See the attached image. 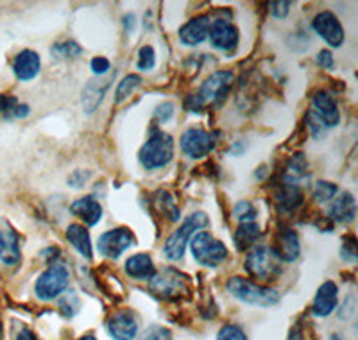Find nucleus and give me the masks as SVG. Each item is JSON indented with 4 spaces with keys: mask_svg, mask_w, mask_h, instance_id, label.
<instances>
[{
    "mask_svg": "<svg viewBox=\"0 0 358 340\" xmlns=\"http://www.w3.org/2000/svg\"><path fill=\"white\" fill-rule=\"evenodd\" d=\"M274 204L281 213H292L303 204L301 188L294 187V185H283L274 194Z\"/></svg>",
    "mask_w": 358,
    "mask_h": 340,
    "instance_id": "24",
    "label": "nucleus"
},
{
    "mask_svg": "<svg viewBox=\"0 0 358 340\" xmlns=\"http://www.w3.org/2000/svg\"><path fill=\"white\" fill-rule=\"evenodd\" d=\"M290 8H292V2H285V0H281V2H273L271 4V15L278 20H283V18L289 17Z\"/></svg>",
    "mask_w": 358,
    "mask_h": 340,
    "instance_id": "40",
    "label": "nucleus"
},
{
    "mask_svg": "<svg viewBox=\"0 0 358 340\" xmlns=\"http://www.w3.org/2000/svg\"><path fill=\"white\" fill-rule=\"evenodd\" d=\"M65 236L69 240L70 246L79 253L85 260L94 258V246H92V239H90L88 227L83 224H70L65 231Z\"/></svg>",
    "mask_w": 358,
    "mask_h": 340,
    "instance_id": "22",
    "label": "nucleus"
},
{
    "mask_svg": "<svg viewBox=\"0 0 358 340\" xmlns=\"http://www.w3.org/2000/svg\"><path fill=\"white\" fill-rule=\"evenodd\" d=\"M29 115H31V108H29L27 104H20V102H18V104L15 106V108H13V111L8 115V117H11V118H25V117H29Z\"/></svg>",
    "mask_w": 358,
    "mask_h": 340,
    "instance_id": "44",
    "label": "nucleus"
},
{
    "mask_svg": "<svg viewBox=\"0 0 358 340\" xmlns=\"http://www.w3.org/2000/svg\"><path fill=\"white\" fill-rule=\"evenodd\" d=\"M70 285V271L65 264L54 262L38 276L34 283V294L41 301L59 299Z\"/></svg>",
    "mask_w": 358,
    "mask_h": 340,
    "instance_id": "7",
    "label": "nucleus"
},
{
    "mask_svg": "<svg viewBox=\"0 0 358 340\" xmlns=\"http://www.w3.org/2000/svg\"><path fill=\"white\" fill-rule=\"evenodd\" d=\"M208 226H210V219H208V215L204 213V211L199 210L188 215L187 219H185V222L165 240V246H163L165 258L171 260V262L183 260L192 236L196 235L197 231H203L204 227Z\"/></svg>",
    "mask_w": 358,
    "mask_h": 340,
    "instance_id": "3",
    "label": "nucleus"
},
{
    "mask_svg": "<svg viewBox=\"0 0 358 340\" xmlns=\"http://www.w3.org/2000/svg\"><path fill=\"white\" fill-rule=\"evenodd\" d=\"M156 208L162 215H165V219L171 222H178L179 220V208L174 201V195L171 192H158L156 194Z\"/></svg>",
    "mask_w": 358,
    "mask_h": 340,
    "instance_id": "28",
    "label": "nucleus"
},
{
    "mask_svg": "<svg viewBox=\"0 0 358 340\" xmlns=\"http://www.w3.org/2000/svg\"><path fill=\"white\" fill-rule=\"evenodd\" d=\"M2 235H4V233H2V231H0V242H2Z\"/></svg>",
    "mask_w": 358,
    "mask_h": 340,
    "instance_id": "50",
    "label": "nucleus"
},
{
    "mask_svg": "<svg viewBox=\"0 0 358 340\" xmlns=\"http://www.w3.org/2000/svg\"><path fill=\"white\" fill-rule=\"evenodd\" d=\"M124 271L129 278L133 280H151L152 276H155L156 267L152 258L147 253H138V255H133L126 260V264H124Z\"/></svg>",
    "mask_w": 358,
    "mask_h": 340,
    "instance_id": "23",
    "label": "nucleus"
},
{
    "mask_svg": "<svg viewBox=\"0 0 358 340\" xmlns=\"http://www.w3.org/2000/svg\"><path fill=\"white\" fill-rule=\"evenodd\" d=\"M0 339H2V320H0Z\"/></svg>",
    "mask_w": 358,
    "mask_h": 340,
    "instance_id": "49",
    "label": "nucleus"
},
{
    "mask_svg": "<svg viewBox=\"0 0 358 340\" xmlns=\"http://www.w3.org/2000/svg\"><path fill=\"white\" fill-rule=\"evenodd\" d=\"M315 61H317V65L321 66V69H334L335 65V59H334V52L328 49H322L321 52L317 54V57H315Z\"/></svg>",
    "mask_w": 358,
    "mask_h": 340,
    "instance_id": "42",
    "label": "nucleus"
},
{
    "mask_svg": "<svg viewBox=\"0 0 358 340\" xmlns=\"http://www.w3.org/2000/svg\"><path fill=\"white\" fill-rule=\"evenodd\" d=\"M233 79H235V76H233V72H229V70H217V72H213L212 76H208L206 79H204L199 92H197L196 95L199 97V101L203 102V106H220L226 101V97H228L229 88H231L233 85Z\"/></svg>",
    "mask_w": 358,
    "mask_h": 340,
    "instance_id": "8",
    "label": "nucleus"
},
{
    "mask_svg": "<svg viewBox=\"0 0 358 340\" xmlns=\"http://www.w3.org/2000/svg\"><path fill=\"white\" fill-rule=\"evenodd\" d=\"M308 176V163H306L305 154L297 153L289 160V167H287V178L285 185H294L297 187V181Z\"/></svg>",
    "mask_w": 358,
    "mask_h": 340,
    "instance_id": "27",
    "label": "nucleus"
},
{
    "mask_svg": "<svg viewBox=\"0 0 358 340\" xmlns=\"http://www.w3.org/2000/svg\"><path fill=\"white\" fill-rule=\"evenodd\" d=\"M106 330L113 340H134L138 335V320L129 310L115 312L108 319Z\"/></svg>",
    "mask_w": 358,
    "mask_h": 340,
    "instance_id": "15",
    "label": "nucleus"
},
{
    "mask_svg": "<svg viewBox=\"0 0 358 340\" xmlns=\"http://www.w3.org/2000/svg\"><path fill=\"white\" fill-rule=\"evenodd\" d=\"M174 111L176 106L172 104V102H162V104H158V108H156L155 117L158 118V122H162V124H167V122L172 120V117H174Z\"/></svg>",
    "mask_w": 358,
    "mask_h": 340,
    "instance_id": "39",
    "label": "nucleus"
},
{
    "mask_svg": "<svg viewBox=\"0 0 358 340\" xmlns=\"http://www.w3.org/2000/svg\"><path fill=\"white\" fill-rule=\"evenodd\" d=\"M208 40L212 43L213 49L222 50V52L233 54L241 43V33L235 24L224 18H217L210 24L208 31Z\"/></svg>",
    "mask_w": 358,
    "mask_h": 340,
    "instance_id": "13",
    "label": "nucleus"
},
{
    "mask_svg": "<svg viewBox=\"0 0 358 340\" xmlns=\"http://www.w3.org/2000/svg\"><path fill=\"white\" fill-rule=\"evenodd\" d=\"M174 158V138L169 133L156 131L140 147L138 162L145 170H159Z\"/></svg>",
    "mask_w": 358,
    "mask_h": 340,
    "instance_id": "4",
    "label": "nucleus"
},
{
    "mask_svg": "<svg viewBox=\"0 0 358 340\" xmlns=\"http://www.w3.org/2000/svg\"><path fill=\"white\" fill-rule=\"evenodd\" d=\"M215 340H249L244 330L238 324H224L217 333Z\"/></svg>",
    "mask_w": 358,
    "mask_h": 340,
    "instance_id": "35",
    "label": "nucleus"
},
{
    "mask_svg": "<svg viewBox=\"0 0 358 340\" xmlns=\"http://www.w3.org/2000/svg\"><path fill=\"white\" fill-rule=\"evenodd\" d=\"M41 70V59L38 56L36 50L24 49L15 56L13 59V72L17 76L18 81L29 83L33 81L34 77L40 73Z\"/></svg>",
    "mask_w": 358,
    "mask_h": 340,
    "instance_id": "18",
    "label": "nucleus"
},
{
    "mask_svg": "<svg viewBox=\"0 0 358 340\" xmlns=\"http://www.w3.org/2000/svg\"><path fill=\"white\" fill-rule=\"evenodd\" d=\"M226 290L236 301L251 306H276L280 303V292L274 290L273 287L255 283V281L242 278V276H231L226 281Z\"/></svg>",
    "mask_w": 358,
    "mask_h": 340,
    "instance_id": "1",
    "label": "nucleus"
},
{
    "mask_svg": "<svg viewBox=\"0 0 358 340\" xmlns=\"http://www.w3.org/2000/svg\"><path fill=\"white\" fill-rule=\"evenodd\" d=\"M59 256H62V251H59L57 247H47L45 251H41V258H45L47 262H50V264L57 262Z\"/></svg>",
    "mask_w": 358,
    "mask_h": 340,
    "instance_id": "45",
    "label": "nucleus"
},
{
    "mask_svg": "<svg viewBox=\"0 0 358 340\" xmlns=\"http://www.w3.org/2000/svg\"><path fill=\"white\" fill-rule=\"evenodd\" d=\"M18 104V99L15 95H6L0 94V113L9 115L13 111V108Z\"/></svg>",
    "mask_w": 358,
    "mask_h": 340,
    "instance_id": "43",
    "label": "nucleus"
},
{
    "mask_svg": "<svg viewBox=\"0 0 358 340\" xmlns=\"http://www.w3.org/2000/svg\"><path fill=\"white\" fill-rule=\"evenodd\" d=\"M260 235L262 229L257 220L255 222H241L236 227L235 235H233V242H235V247L238 251L245 253L252 246H257V240L260 239Z\"/></svg>",
    "mask_w": 358,
    "mask_h": 340,
    "instance_id": "25",
    "label": "nucleus"
},
{
    "mask_svg": "<svg viewBox=\"0 0 358 340\" xmlns=\"http://www.w3.org/2000/svg\"><path fill=\"white\" fill-rule=\"evenodd\" d=\"M210 24H212V18L208 15H197V17L190 18L179 29V40L187 47H197L208 40Z\"/></svg>",
    "mask_w": 358,
    "mask_h": 340,
    "instance_id": "17",
    "label": "nucleus"
},
{
    "mask_svg": "<svg viewBox=\"0 0 358 340\" xmlns=\"http://www.w3.org/2000/svg\"><path fill=\"white\" fill-rule=\"evenodd\" d=\"M88 178H90L88 170H76V172H72V174H70L69 187L83 188L86 185V181H88Z\"/></svg>",
    "mask_w": 358,
    "mask_h": 340,
    "instance_id": "41",
    "label": "nucleus"
},
{
    "mask_svg": "<svg viewBox=\"0 0 358 340\" xmlns=\"http://www.w3.org/2000/svg\"><path fill=\"white\" fill-rule=\"evenodd\" d=\"M341 258L346 262V264H357L358 260V247L355 236H346L342 240L341 246Z\"/></svg>",
    "mask_w": 358,
    "mask_h": 340,
    "instance_id": "36",
    "label": "nucleus"
},
{
    "mask_svg": "<svg viewBox=\"0 0 358 340\" xmlns=\"http://www.w3.org/2000/svg\"><path fill=\"white\" fill-rule=\"evenodd\" d=\"M313 118L321 124L324 129H331L341 124V111L334 95L326 90H317L312 94V111Z\"/></svg>",
    "mask_w": 358,
    "mask_h": 340,
    "instance_id": "12",
    "label": "nucleus"
},
{
    "mask_svg": "<svg viewBox=\"0 0 358 340\" xmlns=\"http://www.w3.org/2000/svg\"><path fill=\"white\" fill-rule=\"evenodd\" d=\"M287 340H303L301 332H299V330H297V328H292V332H290L289 339H287Z\"/></svg>",
    "mask_w": 358,
    "mask_h": 340,
    "instance_id": "47",
    "label": "nucleus"
},
{
    "mask_svg": "<svg viewBox=\"0 0 358 340\" xmlns=\"http://www.w3.org/2000/svg\"><path fill=\"white\" fill-rule=\"evenodd\" d=\"M136 65L142 72H151L156 65V52L151 45H143L142 49L138 50V61Z\"/></svg>",
    "mask_w": 358,
    "mask_h": 340,
    "instance_id": "34",
    "label": "nucleus"
},
{
    "mask_svg": "<svg viewBox=\"0 0 358 340\" xmlns=\"http://www.w3.org/2000/svg\"><path fill=\"white\" fill-rule=\"evenodd\" d=\"M81 310V299L76 292H70L66 296L59 297V312L63 313L65 317H73L76 313Z\"/></svg>",
    "mask_w": 358,
    "mask_h": 340,
    "instance_id": "33",
    "label": "nucleus"
},
{
    "mask_svg": "<svg viewBox=\"0 0 358 340\" xmlns=\"http://www.w3.org/2000/svg\"><path fill=\"white\" fill-rule=\"evenodd\" d=\"M50 52H52L54 57H59V59H76L83 54V47L76 40H65L54 43Z\"/></svg>",
    "mask_w": 358,
    "mask_h": 340,
    "instance_id": "30",
    "label": "nucleus"
},
{
    "mask_svg": "<svg viewBox=\"0 0 358 340\" xmlns=\"http://www.w3.org/2000/svg\"><path fill=\"white\" fill-rule=\"evenodd\" d=\"M190 253L197 264L206 269H217L228 260L229 251L226 243L208 231H197L190 240Z\"/></svg>",
    "mask_w": 358,
    "mask_h": 340,
    "instance_id": "5",
    "label": "nucleus"
},
{
    "mask_svg": "<svg viewBox=\"0 0 358 340\" xmlns=\"http://www.w3.org/2000/svg\"><path fill=\"white\" fill-rule=\"evenodd\" d=\"M271 249L281 264H294L301 256V242L297 231L290 226H281L274 235V243Z\"/></svg>",
    "mask_w": 358,
    "mask_h": 340,
    "instance_id": "14",
    "label": "nucleus"
},
{
    "mask_svg": "<svg viewBox=\"0 0 358 340\" xmlns=\"http://www.w3.org/2000/svg\"><path fill=\"white\" fill-rule=\"evenodd\" d=\"M70 213L81 219V222L88 227H94L102 219V206L94 195H85V197L73 201L70 206Z\"/></svg>",
    "mask_w": 358,
    "mask_h": 340,
    "instance_id": "20",
    "label": "nucleus"
},
{
    "mask_svg": "<svg viewBox=\"0 0 358 340\" xmlns=\"http://www.w3.org/2000/svg\"><path fill=\"white\" fill-rule=\"evenodd\" d=\"M17 340H40V339H38V337L34 335V333L31 332L29 328H24V330H20V332H18Z\"/></svg>",
    "mask_w": 358,
    "mask_h": 340,
    "instance_id": "46",
    "label": "nucleus"
},
{
    "mask_svg": "<svg viewBox=\"0 0 358 340\" xmlns=\"http://www.w3.org/2000/svg\"><path fill=\"white\" fill-rule=\"evenodd\" d=\"M78 340H97V339H95L94 335H85V337H81V339H78Z\"/></svg>",
    "mask_w": 358,
    "mask_h": 340,
    "instance_id": "48",
    "label": "nucleus"
},
{
    "mask_svg": "<svg viewBox=\"0 0 358 340\" xmlns=\"http://www.w3.org/2000/svg\"><path fill=\"white\" fill-rule=\"evenodd\" d=\"M142 85V77L138 73H129L118 83L117 90H115V104H122L124 101L129 99V95L134 94V90Z\"/></svg>",
    "mask_w": 358,
    "mask_h": 340,
    "instance_id": "29",
    "label": "nucleus"
},
{
    "mask_svg": "<svg viewBox=\"0 0 358 340\" xmlns=\"http://www.w3.org/2000/svg\"><path fill=\"white\" fill-rule=\"evenodd\" d=\"M215 143V134L208 133L206 129H201V127H188L179 138L181 153L192 160H201L208 156L213 150Z\"/></svg>",
    "mask_w": 358,
    "mask_h": 340,
    "instance_id": "10",
    "label": "nucleus"
},
{
    "mask_svg": "<svg viewBox=\"0 0 358 340\" xmlns=\"http://www.w3.org/2000/svg\"><path fill=\"white\" fill-rule=\"evenodd\" d=\"M245 253L248 255H245L244 260V267L248 274L255 278V280L274 281L281 274V271H283L281 262L276 258V255H274L273 249L268 246L257 243V246H252Z\"/></svg>",
    "mask_w": 358,
    "mask_h": 340,
    "instance_id": "6",
    "label": "nucleus"
},
{
    "mask_svg": "<svg viewBox=\"0 0 358 340\" xmlns=\"http://www.w3.org/2000/svg\"><path fill=\"white\" fill-rule=\"evenodd\" d=\"M110 85H111V77H108V79H104V77H97V79H90V81L86 83L81 94V104L85 113L92 115L97 111L101 102L104 101V95H106Z\"/></svg>",
    "mask_w": 358,
    "mask_h": 340,
    "instance_id": "19",
    "label": "nucleus"
},
{
    "mask_svg": "<svg viewBox=\"0 0 358 340\" xmlns=\"http://www.w3.org/2000/svg\"><path fill=\"white\" fill-rule=\"evenodd\" d=\"M90 69H92V72H94L97 77H104L111 70V63L108 57L97 56L92 59V63H90Z\"/></svg>",
    "mask_w": 358,
    "mask_h": 340,
    "instance_id": "38",
    "label": "nucleus"
},
{
    "mask_svg": "<svg viewBox=\"0 0 358 340\" xmlns=\"http://www.w3.org/2000/svg\"><path fill=\"white\" fill-rule=\"evenodd\" d=\"M312 29L331 49H338L346 41V31L342 27L341 20L335 17V13L331 11L317 13L312 20Z\"/></svg>",
    "mask_w": 358,
    "mask_h": 340,
    "instance_id": "11",
    "label": "nucleus"
},
{
    "mask_svg": "<svg viewBox=\"0 0 358 340\" xmlns=\"http://www.w3.org/2000/svg\"><path fill=\"white\" fill-rule=\"evenodd\" d=\"M338 304V287L335 285V281L328 280L317 288L315 296L312 301V313L315 317H324L331 316L335 312V308Z\"/></svg>",
    "mask_w": 358,
    "mask_h": 340,
    "instance_id": "16",
    "label": "nucleus"
},
{
    "mask_svg": "<svg viewBox=\"0 0 358 340\" xmlns=\"http://www.w3.org/2000/svg\"><path fill=\"white\" fill-rule=\"evenodd\" d=\"M355 215H357V201L350 192L337 195L328 206V219L331 222L350 224L355 220Z\"/></svg>",
    "mask_w": 358,
    "mask_h": 340,
    "instance_id": "21",
    "label": "nucleus"
},
{
    "mask_svg": "<svg viewBox=\"0 0 358 340\" xmlns=\"http://www.w3.org/2000/svg\"><path fill=\"white\" fill-rule=\"evenodd\" d=\"M233 217H235L238 222H255L258 217V210L251 201H238V203L233 206Z\"/></svg>",
    "mask_w": 358,
    "mask_h": 340,
    "instance_id": "32",
    "label": "nucleus"
},
{
    "mask_svg": "<svg viewBox=\"0 0 358 340\" xmlns=\"http://www.w3.org/2000/svg\"><path fill=\"white\" fill-rule=\"evenodd\" d=\"M20 240L15 231L8 229V233L2 235V242H0V262L11 267V265L20 264Z\"/></svg>",
    "mask_w": 358,
    "mask_h": 340,
    "instance_id": "26",
    "label": "nucleus"
},
{
    "mask_svg": "<svg viewBox=\"0 0 358 340\" xmlns=\"http://www.w3.org/2000/svg\"><path fill=\"white\" fill-rule=\"evenodd\" d=\"M138 340H172V332L165 326L155 324V326H149Z\"/></svg>",
    "mask_w": 358,
    "mask_h": 340,
    "instance_id": "37",
    "label": "nucleus"
},
{
    "mask_svg": "<svg viewBox=\"0 0 358 340\" xmlns=\"http://www.w3.org/2000/svg\"><path fill=\"white\" fill-rule=\"evenodd\" d=\"M136 243L134 233L126 226H118L104 231L97 240V249L102 256L110 260H118L127 249Z\"/></svg>",
    "mask_w": 358,
    "mask_h": 340,
    "instance_id": "9",
    "label": "nucleus"
},
{
    "mask_svg": "<svg viewBox=\"0 0 358 340\" xmlns=\"http://www.w3.org/2000/svg\"><path fill=\"white\" fill-rule=\"evenodd\" d=\"M338 187L335 183L326 181V179H319L315 181V187H313V201L317 203H331L335 197H337Z\"/></svg>",
    "mask_w": 358,
    "mask_h": 340,
    "instance_id": "31",
    "label": "nucleus"
},
{
    "mask_svg": "<svg viewBox=\"0 0 358 340\" xmlns=\"http://www.w3.org/2000/svg\"><path fill=\"white\" fill-rule=\"evenodd\" d=\"M149 292L162 301L185 299L190 294V278L176 267H165L149 280Z\"/></svg>",
    "mask_w": 358,
    "mask_h": 340,
    "instance_id": "2",
    "label": "nucleus"
}]
</instances>
